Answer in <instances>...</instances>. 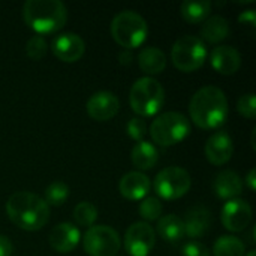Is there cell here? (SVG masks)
I'll return each mask as SVG.
<instances>
[{
  "instance_id": "2",
  "label": "cell",
  "mask_w": 256,
  "mask_h": 256,
  "mask_svg": "<svg viewBox=\"0 0 256 256\" xmlns=\"http://www.w3.org/2000/svg\"><path fill=\"white\" fill-rule=\"evenodd\" d=\"M8 218L22 231H39L50 220V207L36 194L15 192L6 202Z\"/></svg>"
},
{
  "instance_id": "12",
  "label": "cell",
  "mask_w": 256,
  "mask_h": 256,
  "mask_svg": "<svg viewBox=\"0 0 256 256\" xmlns=\"http://www.w3.org/2000/svg\"><path fill=\"white\" fill-rule=\"evenodd\" d=\"M52 54L64 62V63H75L81 60V57L86 52V44L80 34L75 33H60L57 34L51 42Z\"/></svg>"
},
{
  "instance_id": "29",
  "label": "cell",
  "mask_w": 256,
  "mask_h": 256,
  "mask_svg": "<svg viewBox=\"0 0 256 256\" xmlns=\"http://www.w3.org/2000/svg\"><path fill=\"white\" fill-rule=\"evenodd\" d=\"M46 51H48V45H46V40H45L44 36L34 34V36H32V38L27 40V44H26V52H27V56H28L32 60H34V62L42 60V58L45 57Z\"/></svg>"
},
{
  "instance_id": "24",
  "label": "cell",
  "mask_w": 256,
  "mask_h": 256,
  "mask_svg": "<svg viewBox=\"0 0 256 256\" xmlns=\"http://www.w3.org/2000/svg\"><path fill=\"white\" fill-rule=\"evenodd\" d=\"M212 12V2L208 0H188L183 2L180 6V14L183 20L189 24H200L204 22Z\"/></svg>"
},
{
  "instance_id": "36",
  "label": "cell",
  "mask_w": 256,
  "mask_h": 256,
  "mask_svg": "<svg viewBox=\"0 0 256 256\" xmlns=\"http://www.w3.org/2000/svg\"><path fill=\"white\" fill-rule=\"evenodd\" d=\"M130 60H132V54H130V51H129V50H124V51L120 54V63H122V64H129V63H130Z\"/></svg>"
},
{
  "instance_id": "28",
  "label": "cell",
  "mask_w": 256,
  "mask_h": 256,
  "mask_svg": "<svg viewBox=\"0 0 256 256\" xmlns=\"http://www.w3.org/2000/svg\"><path fill=\"white\" fill-rule=\"evenodd\" d=\"M164 212V206L160 202V200L154 198V196H146L144 200H141L140 207H138V213L140 216L148 224L153 220H159V218L162 216Z\"/></svg>"
},
{
  "instance_id": "13",
  "label": "cell",
  "mask_w": 256,
  "mask_h": 256,
  "mask_svg": "<svg viewBox=\"0 0 256 256\" xmlns=\"http://www.w3.org/2000/svg\"><path fill=\"white\" fill-rule=\"evenodd\" d=\"M120 108L118 98L106 90L93 93L86 105L88 117H92L96 122H108L111 120Z\"/></svg>"
},
{
  "instance_id": "11",
  "label": "cell",
  "mask_w": 256,
  "mask_h": 256,
  "mask_svg": "<svg viewBox=\"0 0 256 256\" xmlns=\"http://www.w3.org/2000/svg\"><path fill=\"white\" fill-rule=\"evenodd\" d=\"M220 220L225 230L231 232H242L252 222V207L244 200H230L222 207Z\"/></svg>"
},
{
  "instance_id": "22",
  "label": "cell",
  "mask_w": 256,
  "mask_h": 256,
  "mask_svg": "<svg viewBox=\"0 0 256 256\" xmlns=\"http://www.w3.org/2000/svg\"><path fill=\"white\" fill-rule=\"evenodd\" d=\"M228 34H230V22L226 18L220 15H212L202 22L201 36L206 42L219 44L225 40Z\"/></svg>"
},
{
  "instance_id": "20",
  "label": "cell",
  "mask_w": 256,
  "mask_h": 256,
  "mask_svg": "<svg viewBox=\"0 0 256 256\" xmlns=\"http://www.w3.org/2000/svg\"><path fill=\"white\" fill-rule=\"evenodd\" d=\"M138 64L140 69L147 74V76L159 75L166 68V57L165 52L156 46H147L140 51L138 54Z\"/></svg>"
},
{
  "instance_id": "30",
  "label": "cell",
  "mask_w": 256,
  "mask_h": 256,
  "mask_svg": "<svg viewBox=\"0 0 256 256\" xmlns=\"http://www.w3.org/2000/svg\"><path fill=\"white\" fill-rule=\"evenodd\" d=\"M126 132L130 140L140 142L144 141V136L147 135V123L141 117H134L126 124Z\"/></svg>"
},
{
  "instance_id": "8",
  "label": "cell",
  "mask_w": 256,
  "mask_h": 256,
  "mask_svg": "<svg viewBox=\"0 0 256 256\" xmlns=\"http://www.w3.org/2000/svg\"><path fill=\"white\" fill-rule=\"evenodd\" d=\"M153 186L158 196L165 201H174L189 192L192 186V178L184 168L168 166L156 174Z\"/></svg>"
},
{
  "instance_id": "31",
  "label": "cell",
  "mask_w": 256,
  "mask_h": 256,
  "mask_svg": "<svg viewBox=\"0 0 256 256\" xmlns=\"http://www.w3.org/2000/svg\"><path fill=\"white\" fill-rule=\"evenodd\" d=\"M237 111L240 112V116H243L244 118L254 120L256 117V99L255 93H246L243 94L238 102H237Z\"/></svg>"
},
{
  "instance_id": "16",
  "label": "cell",
  "mask_w": 256,
  "mask_h": 256,
  "mask_svg": "<svg viewBox=\"0 0 256 256\" xmlns=\"http://www.w3.org/2000/svg\"><path fill=\"white\" fill-rule=\"evenodd\" d=\"M212 68L222 75H234L242 66L240 52L230 45H219L210 52Z\"/></svg>"
},
{
  "instance_id": "15",
  "label": "cell",
  "mask_w": 256,
  "mask_h": 256,
  "mask_svg": "<svg viewBox=\"0 0 256 256\" xmlns=\"http://www.w3.org/2000/svg\"><path fill=\"white\" fill-rule=\"evenodd\" d=\"M80 242H81L80 230L69 222L56 225L50 234V246L57 254H70L74 249H76Z\"/></svg>"
},
{
  "instance_id": "7",
  "label": "cell",
  "mask_w": 256,
  "mask_h": 256,
  "mask_svg": "<svg viewBox=\"0 0 256 256\" xmlns=\"http://www.w3.org/2000/svg\"><path fill=\"white\" fill-rule=\"evenodd\" d=\"M171 60L178 70L186 74L195 72L207 60L206 42L194 34L178 38L171 48Z\"/></svg>"
},
{
  "instance_id": "27",
  "label": "cell",
  "mask_w": 256,
  "mask_h": 256,
  "mask_svg": "<svg viewBox=\"0 0 256 256\" xmlns=\"http://www.w3.org/2000/svg\"><path fill=\"white\" fill-rule=\"evenodd\" d=\"M74 219L80 226L92 228L98 220V208L92 202L82 201L74 208Z\"/></svg>"
},
{
  "instance_id": "4",
  "label": "cell",
  "mask_w": 256,
  "mask_h": 256,
  "mask_svg": "<svg viewBox=\"0 0 256 256\" xmlns=\"http://www.w3.org/2000/svg\"><path fill=\"white\" fill-rule=\"evenodd\" d=\"M165 102V90L162 84L153 76H142L136 80L129 93V104L134 112L142 117L156 116Z\"/></svg>"
},
{
  "instance_id": "17",
  "label": "cell",
  "mask_w": 256,
  "mask_h": 256,
  "mask_svg": "<svg viewBox=\"0 0 256 256\" xmlns=\"http://www.w3.org/2000/svg\"><path fill=\"white\" fill-rule=\"evenodd\" d=\"M152 183L150 178L140 171H130L124 174L120 180L118 190L123 198L129 201H141L144 200L150 192Z\"/></svg>"
},
{
  "instance_id": "5",
  "label": "cell",
  "mask_w": 256,
  "mask_h": 256,
  "mask_svg": "<svg viewBox=\"0 0 256 256\" xmlns=\"http://www.w3.org/2000/svg\"><path fill=\"white\" fill-rule=\"evenodd\" d=\"M148 34L147 21L135 10H122L111 21V36L124 50L141 46Z\"/></svg>"
},
{
  "instance_id": "6",
  "label": "cell",
  "mask_w": 256,
  "mask_h": 256,
  "mask_svg": "<svg viewBox=\"0 0 256 256\" xmlns=\"http://www.w3.org/2000/svg\"><path fill=\"white\" fill-rule=\"evenodd\" d=\"M190 130L188 117L177 111L162 112L150 124V136L160 147H171L182 142L189 136Z\"/></svg>"
},
{
  "instance_id": "33",
  "label": "cell",
  "mask_w": 256,
  "mask_h": 256,
  "mask_svg": "<svg viewBox=\"0 0 256 256\" xmlns=\"http://www.w3.org/2000/svg\"><path fill=\"white\" fill-rule=\"evenodd\" d=\"M238 21H240L242 24H248V26H250L252 28H256L255 10H254V9H248V10L242 12V14L238 15Z\"/></svg>"
},
{
  "instance_id": "9",
  "label": "cell",
  "mask_w": 256,
  "mask_h": 256,
  "mask_svg": "<svg viewBox=\"0 0 256 256\" xmlns=\"http://www.w3.org/2000/svg\"><path fill=\"white\" fill-rule=\"evenodd\" d=\"M82 248L88 256H116L122 248V240L114 228L93 225L82 237Z\"/></svg>"
},
{
  "instance_id": "10",
  "label": "cell",
  "mask_w": 256,
  "mask_h": 256,
  "mask_svg": "<svg viewBox=\"0 0 256 256\" xmlns=\"http://www.w3.org/2000/svg\"><path fill=\"white\" fill-rule=\"evenodd\" d=\"M156 244V232L147 222L132 224L124 234V249L130 256H148Z\"/></svg>"
},
{
  "instance_id": "18",
  "label": "cell",
  "mask_w": 256,
  "mask_h": 256,
  "mask_svg": "<svg viewBox=\"0 0 256 256\" xmlns=\"http://www.w3.org/2000/svg\"><path fill=\"white\" fill-rule=\"evenodd\" d=\"M183 225L184 236H188L189 238H201L210 230L212 213L204 206H195L188 210Z\"/></svg>"
},
{
  "instance_id": "37",
  "label": "cell",
  "mask_w": 256,
  "mask_h": 256,
  "mask_svg": "<svg viewBox=\"0 0 256 256\" xmlns=\"http://www.w3.org/2000/svg\"><path fill=\"white\" fill-rule=\"evenodd\" d=\"M244 256H256V252H255V250H250L249 254H246Z\"/></svg>"
},
{
  "instance_id": "3",
  "label": "cell",
  "mask_w": 256,
  "mask_h": 256,
  "mask_svg": "<svg viewBox=\"0 0 256 256\" xmlns=\"http://www.w3.org/2000/svg\"><path fill=\"white\" fill-rule=\"evenodd\" d=\"M22 18L36 34L44 36L63 28L68 9L60 0H27L22 6Z\"/></svg>"
},
{
  "instance_id": "34",
  "label": "cell",
  "mask_w": 256,
  "mask_h": 256,
  "mask_svg": "<svg viewBox=\"0 0 256 256\" xmlns=\"http://www.w3.org/2000/svg\"><path fill=\"white\" fill-rule=\"evenodd\" d=\"M14 252V244L12 242L4 237V236H0V256H10Z\"/></svg>"
},
{
  "instance_id": "14",
  "label": "cell",
  "mask_w": 256,
  "mask_h": 256,
  "mask_svg": "<svg viewBox=\"0 0 256 256\" xmlns=\"http://www.w3.org/2000/svg\"><path fill=\"white\" fill-rule=\"evenodd\" d=\"M204 153L210 164L218 166L225 165L226 162L231 160L234 154V141L228 132L218 130L213 135H210V138L207 140Z\"/></svg>"
},
{
  "instance_id": "26",
  "label": "cell",
  "mask_w": 256,
  "mask_h": 256,
  "mask_svg": "<svg viewBox=\"0 0 256 256\" xmlns=\"http://www.w3.org/2000/svg\"><path fill=\"white\" fill-rule=\"evenodd\" d=\"M68 198H69V186L63 182H54L45 189L44 201L48 204V207H60L68 201Z\"/></svg>"
},
{
  "instance_id": "19",
  "label": "cell",
  "mask_w": 256,
  "mask_h": 256,
  "mask_svg": "<svg viewBox=\"0 0 256 256\" xmlns=\"http://www.w3.org/2000/svg\"><path fill=\"white\" fill-rule=\"evenodd\" d=\"M213 190L216 196L220 200H225V201L236 200L243 192V182L236 171L225 170L216 176L213 182Z\"/></svg>"
},
{
  "instance_id": "35",
  "label": "cell",
  "mask_w": 256,
  "mask_h": 256,
  "mask_svg": "<svg viewBox=\"0 0 256 256\" xmlns=\"http://www.w3.org/2000/svg\"><path fill=\"white\" fill-rule=\"evenodd\" d=\"M244 183L248 184V188L250 189V192H255L256 190V170L255 168H252V170L248 172Z\"/></svg>"
},
{
  "instance_id": "23",
  "label": "cell",
  "mask_w": 256,
  "mask_h": 256,
  "mask_svg": "<svg viewBox=\"0 0 256 256\" xmlns=\"http://www.w3.org/2000/svg\"><path fill=\"white\" fill-rule=\"evenodd\" d=\"M158 234L165 240L166 243H178L184 237V225L183 219H180L176 214H166L162 216L158 220L156 226Z\"/></svg>"
},
{
  "instance_id": "32",
  "label": "cell",
  "mask_w": 256,
  "mask_h": 256,
  "mask_svg": "<svg viewBox=\"0 0 256 256\" xmlns=\"http://www.w3.org/2000/svg\"><path fill=\"white\" fill-rule=\"evenodd\" d=\"M183 256H212L208 249L200 242H189L183 248Z\"/></svg>"
},
{
  "instance_id": "21",
  "label": "cell",
  "mask_w": 256,
  "mask_h": 256,
  "mask_svg": "<svg viewBox=\"0 0 256 256\" xmlns=\"http://www.w3.org/2000/svg\"><path fill=\"white\" fill-rule=\"evenodd\" d=\"M130 159H132V164L138 170L148 171V170L154 168L156 164L159 162V150L150 141H140L132 148Z\"/></svg>"
},
{
  "instance_id": "1",
  "label": "cell",
  "mask_w": 256,
  "mask_h": 256,
  "mask_svg": "<svg viewBox=\"0 0 256 256\" xmlns=\"http://www.w3.org/2000/svg\"><path fill=\"white\" fill-rule=\"evenodd\" d=\"M230 114L228 99L216 86H206L200 88L190 99L189 116L190 120L201 129L213 130L220 128Z\"/></svg>"
},
{
  "instance_id": "25",
  "label": "cell",
  "mask_w": 256,
  "mask_h": 256,
  "mask_svg": "<svg viewBox=\"0 0 256 256\" xmlns=\"http://www.w3.org/2000/svg\"><path fill=\"white\" fill-rule=\"evenodd\" d=\"M214 256H244L246 244L234 236H222L216 240L213 246Z\"/></svg>"
}]
</instances>
